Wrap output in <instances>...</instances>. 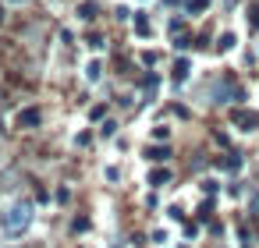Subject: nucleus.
Instances as JSON below:
<instances>
[{
    "instance_id": "nucleus-3",
    "label": "nucleus",
    "mask_w": 259,
    "mask_h": 248,
    "mask_svg": "<svg viewBox=\"0 0 259 248\" xmlns=\"http://www.w3.org/2000/svg\"><path fill=\"white\" fill-rule=\"evenodd\" d=\"M234 121H238L245 131H255V124H259V114H245V110H241V114H234Z\"/></svg>"
},
{
    "instance_id": "nucleus-2",
    "label": "nucleus",
    "mask_w": 259,
    "mask_h": 248,
    "mask_svg": "<svg viewBox=\"0 0 259 248\" xmlns=\"http://www.w3.org/2000/svg\"><path fill=\"white\" fill-rule=\"evenodd\" d=\"M39 121H43V114H39L36 107H25V110H18V117H15L18 128H39Z\"/></svg>"
},
{
    "instance_id": "nucleus-6",
    "label": "nucleus",
    "mask_w": 259,
    "mask_h": 248,
    "mask_svg": "<svg viewBox=\"0 0 259 248\" xmlns=\"http://www.w3.org/2000/svg\"><path fill=\"white\" fill-rule=\"evenodd\" d=\"M78 15H82L85 22H89V18H96V4H93V0H85V4L78 8Z\"/></svg>"
},
{
    "instance_id": "nucleus-1",
    "label": "nucleus",
    "mask_w": 259,
    "mask_h": 248,
    "mask_svg": "<svg viewBox=\"0 0 259 248\" xmlns=\"http://www.w3.org/2000/svg\"><path fill=\"white\" fill-rule=\"evenodd\" d=\"M29 223H32V202L29 199H18V202H11L4 213H0V227H4V234H11V237L25 234Z\"/></svg>"
},
{
    "instance_id": "nucleus-11",
    "label": "nucleus",
    "mask_w": 259,
    "mask_h": 248,
    "mask_svg": "<svg viewBox=\"0 0 259 248\" xmlns=\"http://www.w3.org/2000/svg\"><path fill=\"white\" fill-rule=\"evenodd\" d=\"M114 128H117V124H114V121H107V124L100 128V135H103V138H110V135H114Z\"/></svg>"
},
{
    "instance_id": "nucleus-8",
    "label": "nucleus",
    "mask_w": 259,
    "mask_h": 248,
    "mask_svg": "<svg viewBox=\"0 0 259 248\" xmlns=\"http://www.w3.org/2000/svg\"><path fill=\"white\" fill-rule=\"evenodd\" d=\"M85 78H89V82H96V78H100V61H93V64L85 68Z\"/></svg>"
},
{
    "instance_id": "nucleus-14",
    "label": "nucleus",
    "mask_w": 259,
    "mask_h": 248,
    "mask_svg": "<svg viewBox=\"0 0 259 248\" xmlns=\"http://www.w3.org/2000/svg\"><path fill=\"white\" fill-rule=\"evenodd\" d=\"M0 22H4V11H0Z\"/></svg>"
},
{
    "instance_id": "nucleus-9",
    "label": "nucleus",
    "mask_w": 259,
    "mask_h": 248,
    "mask_svg": "<svg viewBox=\"0 0 259 248\" xmlns=\"http://www.w3.org/2000/svg\"><path fill=\"white\" fill-rule=\"evenodd\" d=\"M135 29H139V36H149V22H146V18H142V15H139V18H135Z\"/></svg>"
},
{
    "instance_id": "nucleus-13",
    "label": "nucleus",
    "mask_w": 259,
    "mask_h": 248,
    "mask_svg": "<svg viewBox=\"0 0 259 248\" xmlns=\"http://www.w3.org/2000/svg\"><path fill=\"white\" fill-rule=\"evenodd\" d=\"M11 4H25V0H11Z\"/></svg>"
},
{
    "instance_id": "nucleus-10",
    "label": "nucleus",
    "mask_w": 259,
    "mask_h": 248,
    "mask_svg": "<svg viewBox=\"0 0 259 248\" xmlns=\"http://www.w3.org/2000/svg\"><path fill=\"white\" fill-rule=\"evenodd\" d=\"M217 46H220V50H231V46H234V36H231V32H224V36H220V43H217Z\"/></svg>"
},
{
    "instance_id": "nucleus-4",
    "label": "nucleus",
    "mask_w": 259,
    "mask_h": 248,
    "mask_svg": "<svg viewBox=\"0 0 259 248\" xmlns=\"http://www.w3.org/2000/svg\"><path fill=\"white\" fill-rule=\"evenodd\" d=\"M167 181H170V170H167V167H163V170H153V174H149V184H153V188H163Z\"/></svg>"
},
{
    "instance_id": "nucleus-5",
    "label": "nucleus",
    "mask_w": 259,
    "mask_h": 248,
    "mask_svg": "<svg viewBox=\"0 0 259 248\" xmlns=\"http://www.w3.org/2000/svg\"><path fill=\"white\" fill-rule=\"evenodd\" d=\"M188 78V61H178L174 64V82H185Z\"/></svg>"
},
{
    "instance_id": "nucleus-7",
    "label": "nucleus",
    "mask_w": 259,
    "mask_h": 248,
    "mask_svg": "<svg viewBox=\"0 0 259 248\" xmlns=\"http://www.w3.org/2000/svg\"><path fill=\"white\" fill-rule=\"evenodd\" d=\"M209 8V0H188V11L192 15H199V11H206Z\"/></svg>"
},
{
    "instance_id": "nucleus-12",
    "label": "nucleus",
    "mask_w": 259,
    "mask_h": 248,
    "mask_svg": "<svg viewBox=\"0 0 259 248\" xmlns=\"http://www.w3.org/2000/svg\"><path fill=\"white\" fill-rule=\"evenodd\" d=\"M146 156H149V160H167V149H149Z\"/></svg>"
}]
</instances>
